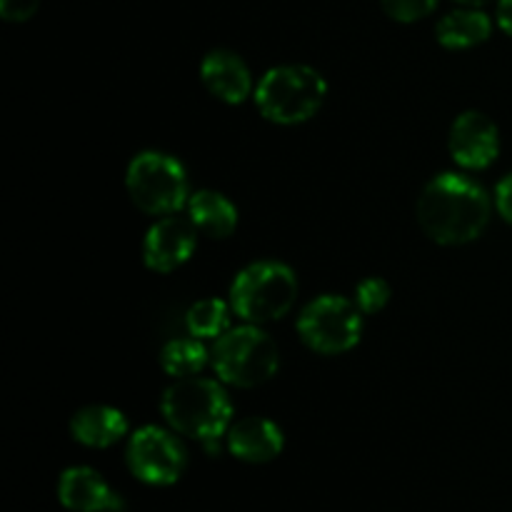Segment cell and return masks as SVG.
<instances>
[{
  "label": "cell",
  "instance_id": "15",
  "mask_svg": "<svg viewBox=\"0 0 512 512\" xmlns=\"http://www.w3.org/2000/svg\"><path fill=\"white\" fill-rule=\"evenodd\" d=\"M188 218L200 233L215 240L230 238L238 228V208L218 190H198L190 195Z\"/></svg>",
  "mask_w": 512,
  "mask_h": 512
},
{
  "label": "cell",
  "instance_id": "5",
  "mask_svg": "<svg viewBox=\"0 0 512 512\" xmlns=\"http://www.w3.org/2000/svg\"><path fill=\"white\" fill-rule=\"evenodd\" d=\"M298 300V278L280 260H258L235 275L230 305L245 323H273L288 315Z\"/></svg>",
  "mask_w": 512,
  "mask_h": 512
},
{
  "label": "cell",
  "instance_id": "2",
  "mask_svg": "<svg viewBox=\"0 0 512 512\" xmlns=\"http://www.w3.org/2000/svg\"><path fill=\"white\" fill-rule=\"evenodd\" d=\"M160 410L170 428L203 445L220 443L233 425V403L218 380L180 378L170 385L160 400Z\"/></svg>",
  "mask_w": 512,
  "mask_h": 512
},
{
  "label": "cell",
  "instance_id": "1",
  "mask_svg": "<svg viewBox=\"0 0 512 512\" xmlns=\"http://www.w3.org/2000/svg\"><path fill=\"white\" fill-rule=\"evenodd\" d=\"M493 203L480 183L460 173H440L418 198V223L438 245H465L485 233Z\"/></svg>",
  "mask_w": 512,
  "mask_h": 512
},
{
  "label": "cell",
  "instance_id": "6",
  "mask_svg": "<svg viewBox=\"0 0 512 512\" xmlns=\"http://www.w3.org/2000/svg\"><path fill=\"white\" fill-rule=\"evenodd\" d=\"M125 188L135 208L155 218L175 215L190 200L185 165L160 150H145L130 160Z\"/></svg>",
  "mask_w": 512,
  "mask_h": 512
},
{
  "label": "cell",
  "instance_id": "9",
  "mask_svg": "<svg viewBox=\"0 0 512 512\" xmlns=\"http://www.w3.org/2000/svg\"><path fill=\"white\" fill-rule=\"evenodd\" d=\"M198 233L200 230L190 218L163 215L145 233L143 263L160 275L183 268L198 248Z\"/></svg>",
  "mask_w": 512,
  "mask_h": 512
},
{
  "label": "cell",
  "instance_id": "13",
  "mask_svg": "<svg viewBox=\"0 0 512 512\" xmlns=\"http://www.w3.org/2000/svg\"><path fill=\"white\" fill-rule=\"evenodd\" d=\"M200 80L213 98L238 105L255 95L253 75L245 60L233 50H210L200 63Z\"/></svg>",
  "mask_w": 512,
  "mask_h": 512
},
{
  "label": "cell",
  "instance_id": "7",
  "mask_svg": "<svg viewBox=\"0 0 512 512\" xmlns=\"http://www.w3.org/2000/svg\"><path fill=\"white\" fill-rule=\"evenodd\" d=\"M298 335L318 355L348 353L363 338V310L355 300L320 295L300 310Z\"/></svg>",
  "mask_w": 512,
  "mask_h": 512
},
{
  "label": "cell",
  "instance_id": "14",
  "mask_svg": "<svg viewBox=\"0 0 512 512\" xmlns=\"http://www.w3.org/2000/svg\"><path fill=\"white\" fill-rule=\"evenodd\" d=\"M70 435L85 448H113L128 435V418L113 405H85L70 420Z\"/></svg>",
  "mask_w": 512,
  "mask_h": 512
},
{
  "label": "cell",
  "instance_id": "20",
  "mask_svg": "<svg viewBox=\"0 0 512 512\" xmlns=\"http://www.w3.org/2000/svg\"><path fill=\"white\" fill-rule=\"evenodd\" d=\"M380 5L395 23H418L438 8V0H380Z\"/></svg>",
  "mask_w": 512,
  "mask_h": 512
},
{
  "label": "cell",
  "instance_id": "21",
  "mask_svg": "<svg viewBox=\"0 0 512 512\" xmlns=\"http://www.w3.org/2000/svg\"><path fill=\"white\" fill-rule=\"evenodd\" d=\"M40 8V0H0V15L8 23H25Z\"/></svg>",
  "mask_w": 512,
  "mask_h": 512
},
{
  "label": "cell",
  "instance_id": "19",
  "mask_svg": "<svg viewBox=\"0 0 512 512\" xmlns=\"http://www.w3.org/2000/svg\"><path fill=\"white\" fill-rule=\"evenodd\" d=\"M390 285L383 278H365L355 288V305L363 310V315H375L390 303Z\"/></svg>",
  "mask_w": 512,
  "mask_h": 512
},
{
  "label": "cell",
  "instance_id": "10",
  "mask_svg": "<svg viewBox=\"0 0 512 512\" xmlns=\"http://www.w3.org/2000/svg\"><path fill=\"white\" fill-rule=\"evenodd\" d=\"M448 148L455 163L465 170H485L500 153V130L480 110H468L455 118L448 135Z\"/></svg>",
  "mask_w": 512,
  "mask_h": 512
},
{
  "label": "cell",
  "instance_id": "22",
  "mask_svg": "<svg viewBox=\"0 0 512 512\" xmlns=\"http://www.w3.org/2000/svg\"><path fill=\"white\" fill-rule=\"evenodd\" d=\"M495 208L503 215V220H508L512 225V173L505 175L498 188H495Z\"/></svg>",
  "mask_w": 512,
  "mask_h": 512
},
{
  "label": "cell",
  "instance_id": "3",
  "mask_svg": "<svg viewBox=\"0 0 512 512\" xmlns=\"http://www.w3.org/2000/svg\"><path fill=\"white\" fill-rule=\"evenodd\" d=\"M328 83L310 65H275L255 88V105L270 123L298 125L313 118L325 103Z\"/></svg>",
  "mask_w": 512,
  "mask_h": 512
},
{
  "label": "cell",
  "instance_id": "16",
  "mask_svg": "<svg viewBox=\"0 0 512 512\" xmlns=\"http://www.w3.org/2000/svg\"><path fill=\"white\" fill-rule=\"evenodd\" d=\"M493 33V20L480 8H460L438 23V43L448 50H468L485 43Z\"/></svg>",
  "mask_w": 512,
  "mask_h": 512
},
{
  "label": "cell",
  "instance_id": "17",
  "mask_svg": "<svg viewBox=\"0 0 512 512\" xmlns=\"http://www.w3.org/2000/svg\"><path fill=\"white\" fill-rule=\"evenodd\" d=\"M210 363V350L200 338H175L165 343L160 350V368L170 375L173 380L193 378L205 370Z\"/></svg>",
  "mask_w": 512,
  "mask_h": 512
},
{
  "label": "cell",
  "instance_id": "23",
  "mask_svg": "<svg viewBox=\"0 0 512 512\" xmlns=\"http://www.w3.org/2000/svg\"><path fill=\"white\" fill-rule=\"evenodd\" d=\"M498 25L512 38V0H498Z\"/></svg>",
  "mask_w": 512,
  "mask_h": 512
},
{
  "label": "cell",
  "instance_id": "4",
  "mask_svg": "<svg viewBox=\"0 0 512 512\" xmlns=\"http://www.w3.org/2000/svg\"><path fill=\"white\" fill-rule=\"evenodd\" d=\"M210 365L220 383L233 388H258L278 373L280 350L260 325L245 323L215 340Z\"/></svg>",
  "mask_w": 512,
  "mask_h": 512
},
{
  "label": "cell",
  "instance_id": "24",
  "mask_svg": "<svg viewBox=\"0 0 512 512\" xmlns=\"http://www.w3.org/2000/svg\"><path fill=\"white\" fill-rule=\"evenodd\" d=\"M458 3H463V5H470V8H480V5L490 3V0H458Z\"/></svg>",
  "mask_w": 512,
  "mask_h": 512
},
{
  "label": "cell",
  "instance_id": "11",
  "mask_svg": "<svg viewBox=\"0 0 512 512\" xmlns=\"http://www.w3.org/2000/svg\"><path fill=\"white\" fill-rule=\"evenodd\" d=\"M58 500L70 512H120L123 498L88 465H73L58 478Z\"/></svg>",
  "mask_w": 512,
  "mask_h": 512
},
{
  "label": "cell",
  "instance_id": "8",
  "mask_svg": "<svg viewBox=\"0 0 512 512\" xmlns=\"http://www.w3.org/2000/svg\"><path fill=\"white\" fill-rule=\"evenodd\" d=\"M125 463L133 478L153 488H168L183 478L188 468V450L175 430L145 425L135 430L125 448Z\"/></svg>",
  "mask_w": 512,
  "mask_h": 512
},
{
  "label": "cell",
  "instance_id": "12",
  "mask_svg": "<svg viewBox=\"0 0 512 512\" xmlns=\"http://www.w3.org/2000/svg\"><path fill=\"white\" fill-rule=\"evenodd\" d=\"M225 440H228L230 455L238 458L240 463L250 465L270 463L285 448V435L280 425L270 418H263V415L240 418L238 423L230 425Z\"/></svg>",
  "mask_w": 512,
  "mask_h": 512
},
{
  "label": "cell",
  "instance_id": "18",
  "mask_svg": "<svg viewBox=\"0 0 512 512\" xmlns=\"http://www.w3.org/2000/svg\"><path fill=\"white\" fill-rule=\"evenodd\" d=\"M233 305L220 298H203L190 305L185 313V328L193 338L200 340H218L220 335L230 330V318H233Z\"/></svg>",
  "mask_w": 512,
  "mask_h": 512
}]
</instances>
